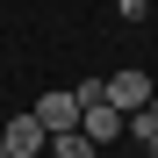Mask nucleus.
<instances>
[{
  "label": "nucleus",
  "instance_id": "obj_5",
  "mask_svg": "<svg viewBox=\"0 0 158 158\" xmlns=\"http://www.w3.org/2000/svg\"><path fill=\"white\" fill-rule=\"evenodd\" d=\"M43 158H101V151H94V144L72 129V137H50V144H43Z\"/></svg>",
  "mask_w": 158,
  "mask_h": 158
},
{
  "label": "nucleus",
  "instance_id": "obj_3",
  "mask_svg": "<svg viewBox=\"0 0 158 158\" xmlns=\"http://www.w3.org/2000/svg\"><path fill=\"white\" fill-rule=\"evenodd\" d=\"M0 144H7L15 158H43V144H50V137H43V122L22 108V115H7V122H0Z\"/></svg>",
  "mask_w": 158,
  "mask_h": 158
},
{
  "label": "nucleus",
  "instance_id": "obj_4",
  "mask_svg": "<svg viewBox=\"0 0 158 158\" xmlns=\"http://www.w3.org/2000/svg\"><path fill=\"white\" fill-rule=\"evenodd\" d=\"M29 115L43 122V137H72V129H79V101H72V94H43Z\"/></svg>",
  "mask_w": 158,
  "mask_h": 158
},
{
  "label": "nucleus",
  "instance_id": "obj_2",
  "mask_svg": "<svg viewBox=\"0 0 158 158\" xmlns=\"http://www.w3.org/2000/svg\"><path fill=\"white\" fill-rule=\"evenodd\" d=\"M151 94H158V86H151V72H137V65H122V72L108 79V101H115L122 115H137V108H151Z\"/></svg>",
  "mask_w": 158,
  "mask_h": 158
},
{
  "label": "nucleus",
  "instance_id": "obj_9",
  "mask_svg": "<svg viewBox=\"0 0 158 158\" xmlns=\"http://www.w3.org/2000/svg\"><path fill=\"white\" fill-rule=\"evenodd\" d=\"M151 115H158V94H151Z\"/></svg>",
  "mask_w": 158,
  "mask_h": 158
},
{
  "label": "nucleus",
  "instance_id": "obj_1",
  "mask_svg": "<svg viewBox=\"0 0 158 158\" xmlns=\"http://www.w3.org/2000/svg\"><path fill=\"white\" fill-rule=\"evenodd\" d=\"M79 137H86L94 151H115V144H122V108H115V101H94V108H79Z\"/></svg>",
  "mask_w": 158,
  "mask_h": 158
},
{
  "label": "nucleus",
  "instance_id": "obj_6",
  "mask_svg": "<svg viewBox=\"0 0 158 158\" xmlns=\"http://www.w3.org/2000/svg\"><path fill=\"white\" fill-rule=\"evenodd\" d=\"M72 101H79V108H94V101H108V79H79V86H72Z\"/></svg>",
  "mask_w": 158,
  "mask_h": 158
},
{
  "label": "nucleus",
  "instance_id": "obj_7",
  "mask_svg": "<svg viewBox=\"0 0 158 158\" xmlns=\"http://www.w3.org/2000/svg\"><path fill=\"white\" fill-rule=\"evenodd\" d=\"M115 15L122 22H151V0H115Z\"/></svg>",
  "mask_w": 158,
  "mask_h": 158
},
{
  "label": "nucleus",
  "instance_id": "obj_8",
  "mask_svg": "<svg viewBox=\"0 0 158 158\" xmlns=\"http://www.w3.org/2000/svg\"><path fill=\"white\" fill-rule=\"evenodd\" d=\"M0 158H15V151H7V144H0Z\"/></svg>",
  "mask_w": 158,
  "mask_h": 158
}]
</instances>
